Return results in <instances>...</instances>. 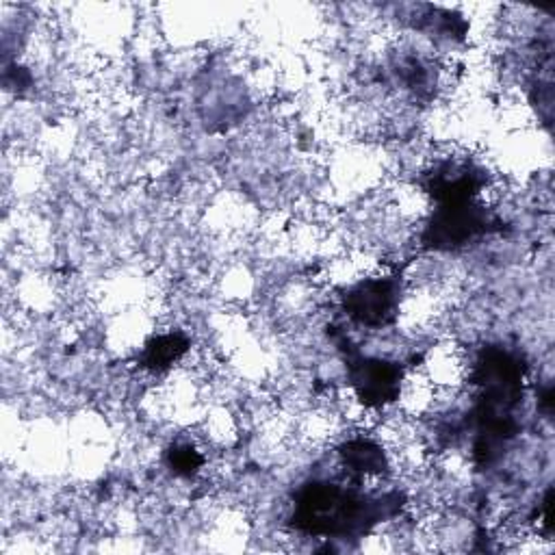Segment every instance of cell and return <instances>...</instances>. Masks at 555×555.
I'll return each instance as SVG.
<instances>
[{
    "instance_id": "277c9868",
    "label": "cell",
    "mask_w": 555,
    "mask_h": 555,
    "mask_svg": "<svg viewBox=\"0 0 555 555\" xmlns=\"http://www.w3.org/2000/svg\"><path fill=\"white\" fill-rule=\"evenodd\" d=\"M340 464L356 477H375L388 470V455L384 447L371 438H349L338 449Z\"/></svg>"
},
{
    "instance_id": "6da1fadb",
    "label": "cell",
    "mask_w": 555,
    "mask_h": 555,
    "mask_svg": "<svg viewBox=\"0 0 555 555\" xmlns=\"http://www.w3.org/2000/svg\"><path fill=\"white\" fill-rule=\"evenodd\" d=\"M499 225L501 221L475 199L438 204L423 228L421 241L429 249L451 251L468 245L481 234L496 230Z\"/></svg>"
},
{
    "instance_id": "8992f818",
    "label": "cell",
    "mask_w": 555,
    "mask_h": 555,
    "mask_svg": "<svg viewBox=\"0 0 555 555\" xmlns=\"http://www.w3.org/2000/svg\"><path fill=\"white\" fill-rule=\"evenodd\" d=\"M167 466L176 477L191 479L204 466V455L191 442H178L167 451Z\"/></svg>"
},
{
    "instance_id": "5b68a950",
    "label": "cell",
    "mask_w": 555,
    "mask_h": 555,
    "mask_svg": "<svg viewBox=\"0 0 555 555\" xmlns=\"http://www.w3.org/2000/svg\"><path fill=\"white\" fill-rule=\"evenodd\" d=\"M186 351H189V338L184 334L180 332L158 334L143 345L139 364L152 373H160L173 366L176 362H180Z\"/></svg>"
},
{
    "instance_id": "3957f363",
    "label": "cell",
    "mask_w": 555,
    "mask_h": 555,
    "mask_svg": "<svg viewBox=\"0 0 555 555\" xmlns=\"http://www.w3.org/2000/svg\"><path fill=\"white\" fill-rule=\"evenodd\" d=\"M347 377L360 405L369 410H384L401 399L405 369L401 362L369 356L349 362Z\"/></svg>"
},
{
    "instance_id": "7a4b0ae2",
    "label": "cell",
    "mask_w": 555,
    "mask_h": 555,
    "mask_svg": "<svg viewBox=\"0 0 555 555\" xmlns=\"http://www.w3.org/2000/svg\"><path fill=\"white\" fill-rule=\"evenodd\" d=\"M401 282L397 275L364 278L343 295V310L362 327H386L399 317Z\"/></svg>"
}]
</instances>
